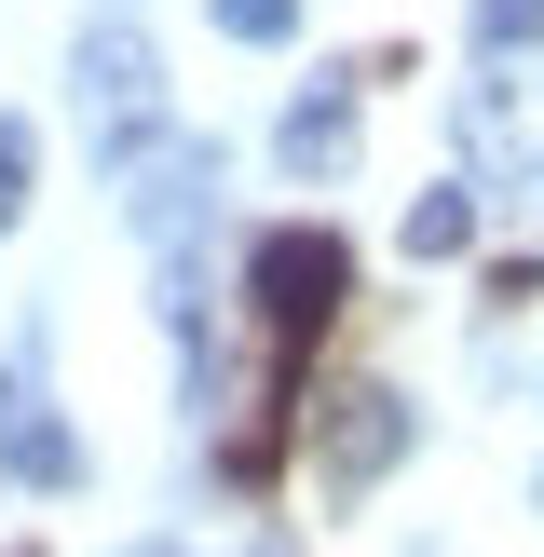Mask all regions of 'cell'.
I'll return each mask as SVG.
<instances>
[{"instance_id": "obj_2", "label": "cell", "mask_w": 544, "mask_h": 557, "mask_svg": "<svg viewBox=\"0 0 544 557\" xmlns=\"http://www.w3.org/2000/svg\"><path fill=\"white\" fill-rule=\"evenodd\" d=\"M69 82H82V136H96L109 163L150 150V123H163V54L136 41V27H96V41L69 54Z\"/></svg>"}, {"instance_id": "obj_9", "label": "cell", "mask_w": 544, "mask_h": 557, "mask_svg": "<svg viewBox=\"0 0 544 557\" xmlns=\"http://www.w3.org/2000/svg\"><path fill=\"white\" fill-rule=\"evenodd\" d=\"M27 163H41V136H27L14 109H0V232H14V218H27Z\"/></svg>"}, {"instance_id": "obj_3", "label": "cell", "mask_w": 544, "mask_h": 557, "mask_svg": "<svg viewBox=\"0 0 544 557\" xmlns=\"http://www.w3.org/2000/svg\"><path fill=\"white\" fill-rule=\"evenodd\" d=\"M395 462H408V395H395V381H341L326 422H313V476L354 504V490H381Z\"/></svg>"}, {"instance_id": "obj_10", "label": "cell", "mask_w": 544, "mask_h": 557, "mask_svg": "<svg viewBox=\"0 0 544 557\" xmlns=\"http://www.w3.org/2000/svg\"><path fill=\"white\" fill-rule=\"evenodd\" d=\"M232 41H299V0H205Z\"/></svg>"}, {"instance_id": "obj_5", "label": "cell", "mask_w": 544, "mask_h": 557, "mask_svg": "<svg viewBox=\"0 0 544 557\" xmlns=\"http://www.w3.org/2000/svg\"><path fill=\"white\" fill-rule=\"evenodd\" d=\"M462 136H477V163H490V177H531V163H544V69L477 82V96H462Z\"/></svg>"}, {"instance_id": "obj_8", "label": "cell", "mask_w": 544, "mask_h": 557, "mask_svg": "<svg viewBox=\"0 0 544 557\" xmlns=\"http://www.w3.org/2000/svg\"><path fill=\"white\" fill-rule=\"evenodd\" d=\"M477 54H544V0H477Z\"/></svg>"}, {"instance_id": "obj_7", "label": "cell", "mask_w": 544, "mask_h": 557, "mask_svg": "<svg viewBox=\"0 0 544 557\" xmlns=\"http://www.w3.org/2000/svg\"><path fill=\"white\" fill-rule=\"evenodd\" d=\"M477 245V190H422L408 205V259H462Z\"/></svg>"}, {"instance_id": "obj_4", "label": "cell", "mask_w": 544, "mask_h": 557, "mask_svg": "<svg viewBox=\"0 0 544 557\" xmlns=\"http://www.w3.org/2000/svg\"><path fill=\"white\" fill-rule=\"evenodd\" d=\"M0 476L14 490H82V435L41 408V368H27V354L0 368Z\"/></svg>"}, {"instance_id": "obj_1", "label": "cell", "mask_w": 544, "mask_h": 557, "mask_svg": "<svg viewBox=\"0 0 544 557\" xmlns=\"http://www.w3.org/2000/svg\"><path fill=\"white\" fill-rule=\"evenodd\" d=\"M354 313V245L341 232H313V218H286V232H259L245 245V326H259V422L218 449V476L232 490H259L272 462H286V422H299V381H313V354H326V326Z\"/></svg>"}, {"instance_id": "obj_6", "label": "cell", "mask_w": 544, "mask_h": 557, "mask_svg": "<svg viewBox=\"0 0 544 557\" xmlns=\"http://www.w3.org/2000/svg\"><path fill=\"white\" fill-rule=\"evenodd\" d=\"M354 96H368V69L341 54V69H326L313 96L286 109V136H272V163H286V177H326V163H341V136H354Z\"/></svg>"}]
</instances>
